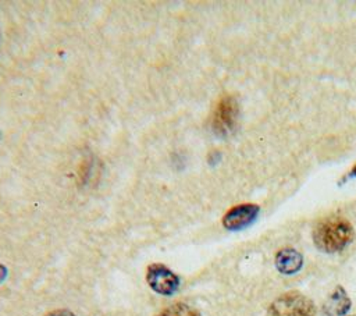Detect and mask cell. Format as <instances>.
Segmentation results:
<instances>
[{
    "instance_id": "obj_1",
    "label": "cell",
    "mask_w": 356,
    "mask_h": 316,
    "mask_svg": "<svg viewBox=\"0 0 356 316\" xmlns=\"http://www.w3.org/2000/svg\"><path fill=\"white\" fill-rule=\"evenodd\" d=\"M353 237L350 223L341 216H330L321 220L313 231L316 246L327 253H334L343 249Z\"/></svg>"
},
{
    "instance_id": "obj_2",
    "label": "cell",
    "mask_w": 356,
    "mask_h": 316,
    "mask_svg": "<svg viewBox=\"0 0 356 316\" xmlns=\"http://www.w3.org/2000/svg\"><path fill=\"white\" fill-rule=\"evenodd\" d=\"M267 316H317L312 299L298 291H289L273 301Z\"/></svg>"
},
{
    "instance_id": "obj_3",
    "label": "cell",
    "mask_w": 356,
    "mask_h": 316,
    "mask_svg": "<svg viewBox=\"0 0 356 316\" xmlns=\"http://www.w3.org/2000/svg\"><path fill=\"white\" fill-rule=\"evenodd\" d=\"M238 114H239V109H238L236 100L229 95L221 96L211 116L213 131L220 136H227L234 131L236 125Z\"/></svg>"
},
{
    "instance_id": "obj_4",
    "label": "cell",
    "mask_w": 356,
    "mask_h": 316,
    "mask_svg": "<svg viewBox=\"0 0 356 316\" xmlns=\"http://www.w3.org/2000/svg\"><path fill=\"white\" fill-rule=\"evenodd\" d=\"M146 280L150 288L161 295H172L179 287L178 276L160 263L149 266Z\"/></svg>"
},
{
    "instance_id": "obj_5",
    "label": "cell",
    "mask_w": 356,
    "mask_h": 316,
    "mask_svg": "<svg viewBox=\"0 0 356 316\" xmlns=\"http://www.w3.org/2000/svg\"><path fill=\"white\" fill-rule=\"evenodd\" d=\"M259 214V206L253 203H243L231 207L222 217V226L227 230H241L252 224Z\"/></svg>"
},
{
    "instance_id": "obj_6",
    "label": "cell",
    "mask_w": 356,
    "mask_h": 316,
    "mask_svg": "<svg viewBox=\"0 0 356 316\" xmlns=\"http://www.w3.org/2000/svg\"><path fill=\"white\" fill-rule=\"evenodd\" d=\"M303 264L302 255L293 248H284L275 255V266L282 274H293Z\"/></svg>"
},
{
    "instance_id": "obj_7",
    "label": "cell",
    "mask_w": 356,
    "mask_h": 316,
    "mask_svg": "<svg viewBox=\"0 0 356 316\" xmlns=\"http://www.w3.org/2000/svg\"><path fill=\"white\" fill-rule=\"evenodd\" d=\"M349 308L350 299L348 298L345 290L342 287H337L328 297L324 305V312L327 316H342L349 310Z\"/></svg>"
},
{
    "instance_id": "obj_8",
    "label": "cell",
    "mask_w": 356,
    "mask_h": 316,
    "mask_svg": "<svg viewBox=\"0 0 356 316\" xmlns=\"http://www.w3.org/2000/svg\"><path fill=\"white\" fill-rule=\"evenodd\" d=\"M157 316H200V313L186 303L177 302L161 310Z\"/></svg>"
},
{
    "instance_id": "obj_9",
    "label": "cell",
    "mask_w": 356,
    "mask_h": 316,
    "mask_svg": "<svg viewBox=\"0 0 356 316\" xmlns=\"http://www.w3.org/2000/svg\"><path fill=\"white\" fill-rule=\"evenodd\" d=\"M46 316H75L72 312L67 310V309H57V310H53L50 313H47Z\"/></svg>"
},
{
    "instance_id": "obj_10",
    "label": "cell",
    "mask_w": 356,
    "mask_h": 316,
    "mask_svg": "<svg viewBox=\"0 0 356 316\" xmlns=\"http://www.w3.org/2000/svg\"><path fill=\"white\" fill-rule=\"evenodd\" d=\"M352 177H356V164H355V166H353V168H352V170L348 173V175H346V180H348V178H352Z\"/></svg>"
},
{
    "instance_id": "obj_11",
    "label": "cell",
    "mask_w": 356,
    "mask_h": 316,
    "mask_svg": "<svg viewBox=\"0 0 356 316\" xmlns=\"http://www.w3.org/2000/svg\"><path fill=\"white\" fill-rule=\"evenodd\" d=\"M6 277V269L3 266H0V281Z\"/></svg>"
}]
</instances>
